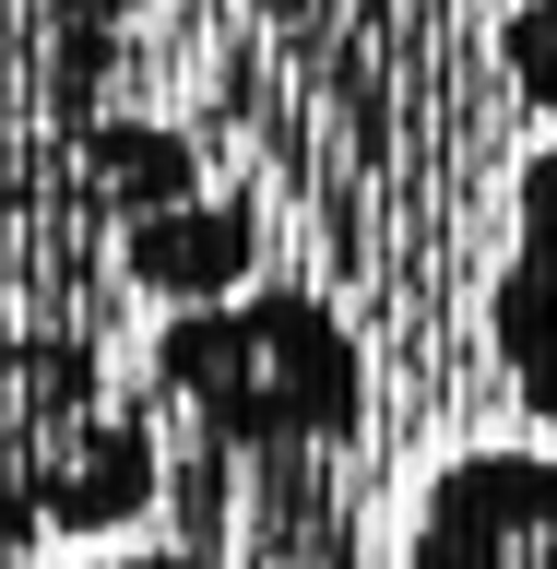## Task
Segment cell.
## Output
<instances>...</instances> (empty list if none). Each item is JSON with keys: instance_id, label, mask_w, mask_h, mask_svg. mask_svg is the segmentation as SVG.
Masks as SVG:
<instances>
[{"instance_id": "cell-3", "label": "cell", "mask_w": 557, "mask_h": 569, "mask_svg": "<svg viewBox=\"0 0 557 569\" xmlns=\"http://www.w3.org/2000/svg\"><path fill=\"white\" fill-rule=\"evenodd\" d=\"M131 24L142 0H0V190L83 167V142L107 131L96 83L119 71Z\"/></svg>"}, {"instance_id": "cell-1", "label": "cell", "mask_w": 557, "mask_h": 569, "mask_svg": "<svg viewBox=\"0 0 557 569\" xmlns=\"http://www.w3.org/2000/svg\"><path fill=\"white\" fill-rule=\"evenodd\" d=\"M155 416L190 427L202 462H332L368 427V356L309 284H249L155 332Z\"/></svg>"}, {"instance_id": "cell-7", "label": "cell", "mask_w": 557, "mask_h": 569, "mask_svg": "<svg viewBox=\"0 0 557 569\" xmlns=\"http://www.w3.org/2000/svg\"><path fill=\"white\" fill-rule=\"evenodd\" d=\"M498 71H510L523 107L557 119V0H510V12H498Z\"/></svg>"}, {"instance_id": "cell-5", "label": "cell", "mask_w": 557, "mask_h": 569, "mask_svg": "<svg viewBox=\"0 0 557 569\" xmlns=\"http://www.w3.org/2000/svg\"><path fill=\"white\" fill-rule=\"evenodd\" d=\"M487 345L523 391V416L557 439V142L523 154V178H510V249H498V284H487Z\"/></svg>"}, {"instance_id": "cell-4", "label": "cell", "mask_w": 557, "mask_h": 569, "mask_svg": "<svg viewBox=\"0 0 557 569\" xmlns=\"http://www.w3.org/2000/svg\"><path fill=\"white\" fill-rule=\"evenodd\" d=\"M404 569H557V451H451L416 487Z\"/></svg>"}, {"instance_id": "cell-6", "label": "cell", "mask_w": 557, "mask_h": 569, "mask_svg": "<svg viewBox=\"0 0 557 569\" xmlns=\"http://www.w3.org/2000/svg\"><path fill=\"white\" fill-rule=\"evenodd\" d=\"M249 249H261V226H249V202H213V190H190V202L142 213V226H119V261H131V284H155V297H178V309H213V297H249Z\"/></svg>"}, {"instance_id": "cell-2", "label": "cell", "mask_w": 557, "mask_h": 569, "mask_svg": "<svg viewBox=\"0 0 557 569\" xmlns=\"http://www.w3.org/2000/svg\"><path fill=\"white\" fill-rule=\"evenodd\" d=\"M167 487V439L71 332L0 297V569L48 533H119Z\"/></svg>"}, {"instance_id": "cell-8", "label": "cell", "mask_w": 557, "mask_h": 569, "mask_svg": "<svg viewBox=\"0 0 557 569\" xmlns=\"http://www.w3.org/2000/svg\"><path fill=\"white\" fill-rule=\"evenodd\" d=\"M83 569H226L213 546H178V558H83Z\"/></svg>"}]
</instances>
